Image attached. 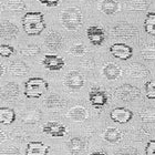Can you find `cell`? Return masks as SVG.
I'll list each match as a JSON object with an SVG mask.
<instances>
[{
	"label": "cell",
	"instance_id": "b9f144b4",
	"mask_svg": "<svg viewBox=\"0 0 155 155\" xmlns=\"http://www.w3.org/2000/svg\"><path fill=\"white\" fill-rule=\"evenodd\" d=\"M90 155H107V153H104V152H93V153H91Z\"/></svg>",
	"mask_w": 155,
	"mask_h": 155
},
{
	"label": "cell",
	"instance_id": "277c9868",
	"mask_svg": "<svg viewBox=\"0 0 155 155\" xmlns=\"http://www.w3.org/2000/svg\"><path fill=\"white\" fill-rule=\"evenodd\" d=\"M114 95L120 101L131 102V101H135L141 97V91L139 87L131 85V84H122L115 89Z\"/></svg>",
	"mask_w": 155,
	"mask_h": 155
},
{
	"label": "cell",
	"instance_id": "ac0fdd59",
	"mask_svg": "<svg viewBox=\"0 0 155 155\" xmlns=\"http://www.w3.org/2000/svg\"><path fill=\"white\" fill-rule=\"evenodd\" d=\"M19 85L15 82H9V83L5 84L1 90V97L3 100L7 101H13L16 100L18 95H19Z\"/></svg>",
	"mask_w": 155,
	"mask_h": 155
},
{
	"label": "cell",
	"instance_id": "4fadbf2b",
	"mask_svg": "<svg viewBox=\"0 0 155 155\" xmlns=\"http://www.w3.org/2000/svg\"><path fill=\"white\" fill-rule=\"evenodd\" d=\"M42 64L47 70L50 71H59L64 67L65 62L63 58L55 54H45L42 59Z\"/></svg>",
	"mask_w": 155,
	"mask_h": 155
},
{
	"label": "cell",
	"instance_id": "ffe728a7",
	"mask_svg": "<svg viewBox=\"0 0 155 155\" xmlns=\"http://www.w3.org/2000/svg\"><path fill=\"white\" fill-rule=\"evenodd\" d=\"M68 117L74 122H83L87 119L89 113H87V110L84 107H81V105H77V107H73L72 109H70L68 112Z\"/></svg>",
	"mask_w": 155,
	"mask_h": 155
},
{
	"label": "cell",
	"instance_id": "f1b7e54d",
	"mask_svg": "<svg viewBox=\"0 0 155 155\" xmlns=\"http://www.w3.org/2000/svg\"><path fill=\"white\" fill-rule=\"evenodd\" d=\"M144 30L151 36H155V11H151L146 15L144 20Z\"/></svg>",
	"mask_w": 155,
	"mask_h": 155
},
{
	"label": "cell",
	"instance_id": "4dcf8cb0",
	"mask_svg": "<svg viewBox=\"0 0 155 155\" xmlns=\"http://www.w3.org/2000/svg\"><path fill=\"white\" fill-rule=\"evenodd\" d=\"M7 8L10 11L15 12H22L26 9V3L22 0H8L7 1Z\"/></svg>",
	"mask_w": 155,
	"mask_h": 155
},
{
	"label": "cell",
	"instance_id": "f35d334b",
	"mask_svg": "<svg viewBox=\"0 0 155 155\" xmlns=\"http://www.w3.org/2000/svg\"><path fill=\"white\" fill-rule=\"evenodd\" d=\"M1 155H21V152L16 146H9V147L2 150Z\"/></svg>",
	"mask_w": 155,
	"mask_h": 155
},
{
	"label": "cell",
	"instance_id": "3957f363",
	"mask_svg": "<svg viewBox=\"0 0 155 155\" xmlns=\"http://www.w3.org/2000/svg\"><path fill=\"white\" fill-rule=\"evenodd\" d=\"M61 22L67 30L74 31L82 25V12L77 7H68L61 12Z\"/></svg>",
	"mask_w": 155,
	"mask_h": 155
},
{
	"label": "cell",
	"instance_id": "ee69618b",
	"mask_svg": "<svg viewBox=\"0 0 155 155\" xmlns=\"http://www.w3.org/2000/svg\"><path fill=\"white\" fill-rule=\"evenodd\" d=\"M5 74V65L1 64V75Z\"/></svg>",
	"mask_w": 155,
	"mask_h": 155
},
{
	"label": "cell",
	"instance_id": "cb8c5ba5",
	"mask_svg": "<svg viewBox=\"0 0 155 155\" xmlns=\"http://www.w3.org/2000/svg\"><path fill=\"white\" fill-rule=\"evenodd\" d=\"M123 137L122 132L116 127H107L103 132V139L110 144H116L119 143Z\"/></svg>",
	"mask_w": 155,
	"mask_h": 155
},
{
	"label": "cell",
	"instance_id": "484cf974",
	"mask_svg": "<svg viewBox=\"0 0 155 155\" xmlns=\"http://www.w3.org/2000/svg\"><path fill=\"white\" fill-rule=\"evenodd\" d=\"M16 121V111L10 107H0V123L2 125H10Z\"/></svg>",
	"mask_w": 155,
	"mask_h": 155
},
{
	"label": "cell",
	"instance_id": "83f0119b",
	"mask_svg": "<svg viewBox=\"0 0 155 155\" xmlns=\"http://www.w3.org/2000/svg\"><path fill=\"white\" fill-rule=\"evenodd\" d=\"M141 55L146 61H155V42L143 45L141 49Z\"/></svg>",
	"mask_w": 155,
	"mask_h": 155
},
{
	"label": "cell",
	"instance_id": "f546056e",
	"mask_svg": "<svg viewBox=\"0 0 155 155\" xmlns=\"http://www.w3.org/2000/svg\"><path fill=\"white\" fill-rule=\"evenodd\" d=\"M140 119L144 123H155V107H146L140 112Z\"/></svg>",
	"mask_w": 155,
	"mask_h": 155
},
{
	"label": "cell",
	"instance_id": "d6a6232c",
	"mask_svg": "<svg viewBox=\"0 0 155 155\" xmlns=\"http://www.w3.org/2000/svg\"><path fill=\"white\" fill-rule=\"evenodd\" d=\"M11 137L15 141H18V142H25L29 139V135L27 134L26 131H23L21 129H15L11 132Z\"/></svg>",
	"mask_w": 155,
	"mask_h": 155
},
{
	"label": "cell",
	"instance_id": "44dd1931",
	"mask_svg": "<svg viewBox=\"0 0 155 155\" xmlns=\"http://www.w3.org/2000/svg\"><path fill=\"white\" fill-rule=\"evenodd\" d=\"M19 33L18 27L9 20H5L1 23V37L3 39H13Z\"/></svg>",
	"mask_w": 155,
	"mask_h": 155
},
{
	"label": "cell",
	"instance_id": "52a82bcc",
	"mask_svg": "<svg viewBox=\"0 0 155 155\" xmlns=\"http://www.w3.org/2000/svg\"><path fill=\"white\" fill-rule=\"evenodd\" d=\"M42 132L43 134L51 137H63L67 135L68 129L62 123L52 121V122H47L42 126Z\"/></svg>",
	"mask_w": 155,
	"mask_h": 155
},
{
	"label": "cell",
	"instance_id": "ab89813d",
	"mask_svg": "<svg viewBox=\"0 0 155 155\" xmlns=\"http://www.w3.org/2000/svg\"><path fill=\"white\" fill-rule=\"evenodd\" d=\"M146 155H155V140H150L145 146Z\"/></svg>",
	"mask_w": 155,
	"mask_h": 155
},
{
	"label": "cell",
	"instance_id": "6da1fadb",
	"mask_svg": "<svg viewBox=\"0 0 155 155\" xmlns=\"http://www.w3.org/2000/svg\"><path fill=\"white\" fill-rule=\"evenodd\" d=\"M23 30L28 36H39L45 29V16L39 11L26 12L21 19Z\"/></svg>",
	"mask_w": 155,
	"mask_h": 155
},
{
	"label": "cell",
	"instance_id": "e575fe53",
	"mask_svg": "<svg viewBox=\"0 0 155 155\" xmlns=\"http://www.w3.org/2000/svg\"><path fill=\"white\" fill-rule=\"evenodd\" d=\"M87 53V48L84 45H74L70 48V54H72L73 57H82Z\"/></svg>",
	"mask_w": 155,
	"mask_h": 155
},
{
	"label": "cell",
	"instance_id": "9a60e30c",
	"mask_svg": "<svg viewBox=\"0 0 155 155\" xmlns=\"http://www.w3.org/2000/svg\"><path fill=\"white\" fill-rule=\"evenodd\" d=\"M42 119V112L39 109H28L22 113L21 115V122L25 124H29V125H33L37 124L41 121Z\"/></svg>",
	"mask_w": 155,
	"mask_h": 155
},
{
	"label": "cell",
	"instance_id": "e0dca14e",
	"mask_svg": "<svg viewBox=\"0 0 155 155\" xmlns=\"http://www.w3.org/2000/svg\"><path fill=\"white\" fill-rule=\"evenodd\" d=\"M68 150L72 155L83 154L87 150V142L82 137H72L68 142Z\"/></svg>",
	"mask_w": 155,
	"mask_h": 155
},
{
	"label": "cell",
	"instance_id": "ba28073f",
	"mask_svg": "<svg viewBox=\"0 0 155 155\" xmlns=\"http://www.w3.org/2000/svg\"><path fill=\"white\" fill-rule=\"evenodd\" d=\"M110 52L114 58L122 60V61L129 60L133 55V49L130 45H125V43H120V42H116V43L110 45Z\"/></svg>",
	"mask_w": 155,
	"mask_h": 155
},
{
	"label": "cell",
	"instance_id": "74e56055",
	"mask_svg": "<svg viewBox=\"0 0 155 155\" xmlns=\"http://www.w3.org/2000/svg\"><path fill=\"white\" fill-rule=\"evenodd\" d=\"M114 155H140L139 151L135 147H131V146H125L122 149L117 150Z\"/></svg>",
	"mask_w": 155,
	"mask_h": 155
},
{
	"label": "cell",
	"instance_id": "4316f807",
	"mask_svg": "<svg viewBox=\"0 0 155 155\" xmlns=\"http://www.w3.org/2000/svg\"><path fill=\"white\" fill-rule=\"evenodd\" d=\"M149 6L150 3L146 0H127L124 3V8L127 11H144Z\"/></svg>",
	"mask_w": 155,
	"mask_h": 155
},
{
	"label": "cell",
	"instance_id": "7a4b0ae2",
	"mask_svg": "<svg viewBox=\"0 0 155 155\" xmlns=\"http://www.w3.org/2000/svg\"><path fill=\"white\" fill-rule=\"evenodd\" d=\"M49 89V83L42 78H30L25 82L23 94L28 99H39Z\"/></svg>",
	"mask_w": 155,
	"mask_h": 155
},
{
	"label": "cell",
	"instance_id": "8992f818",
	"mask_svg": "<svg viewBox=\"0 0 155 155\" xmlns=\"http://www.w3.org/2000/svg\"><path fill=\"white\" fill-rule=\"evenodd\" d=\"M112 35L115 37H122V38H131L137 35L139 29L134 25L126 21H121V22L115 23L112 29H111Z\"/></svg>",
	"mask_w": 155,
	"mask_h": 155
},
{
	"label": "cell",
	"instance_id": "8fae6325",
	"mask_svg": "<svg viewBox=\"0 0 155 155\" xmlns=\"http://www.w3.org/2000/svg\"><path fill=\"white\" fill-rule=\"evenodd\" d=\"M64 85L72 91H78L84 85V79L79 71L71 70V71L68 72L67 75H65Z\"/></svg>",
	"mask_w": 155,
	"mask_h": 155
},
{
	"label": "cell",
	"instance_id": "836d02e7",
	"mask_svg": "<svg viewBox=\"0 0 155 155\" xmlns=\"http://www.w3.org/2000/svg\"><path fill=\"white\" fill-rule=\"evenodd\" d=\"M144 87H145L146 97L150 100H155V80L147 81Z\"/></svg>",
	"mask_w": 155,
	"mask_h": 155
},
{
	"label": "cell",
	"instance_id": "5bb4252c",
	"mask_svg": "<svg viewBox=\"0 0 155 155\" xmlns=\"http://www.w3.org/2000/svg\"><path fill=\"white\" fill-rule=\"evenodd\" d=\"M48 145L39 141H31L28 142L26 147V155H47L49 152Z\"/></svg>",
	"mask_w": 155,
	"mask_h": 155
},
{
	"label": "cell",
	"instance_id": "603a6c76",
	"mask_svg": "<svg viewBox=\"0 0 155 155\" xmlns=\"http://www.w3.org/2000/svg\"><path fill=\"white\" fill-rule=\"evenodd\" d=\"M45 104L49 110H61L67 105V102L58 94H50L49 97H45Z\"/></svg>",
	"mask_w": 155,
	"mask_h": 155
},
{
	"label": "cell",
	"instance_id": "d590c367",
	"mask_svg": "<svg viewBox=\"0 0 155 155\" xmlns=\"http://www.w3.org/2000/svg\"><path fill=\"white\" fill-rule=\"evenodd\" d=\"M147 136H150V132H147L145 129H137L132 134V140L136 142H143Z\"/></svg>",
	"mask_w": 155,
	"mask_h": 155
},
{
	"label": "cell",
	"instance_id": "30bf717a",
	"mask_svg": "<svg viewBox=\"0 0 155 155\" xmlns=\"http://www.w3.org/2000/svg\"><path fill=\"white\" fill-rule=\"evenodd\" d=\"M125 73L127 77L132 79H145L151 74L149 69L139 62H133L127 65L125 69Z\"/></svg>",
	"mask_w": 155,
	"mask_h": 155
},
{
	"label": "cell",
	"instance_id": "60d3db41",
	"mask_svg": "<svg viewBox=\"0 0 155 155\" xmlns=\"http://www.w3.org/2000/svg\"><path fill=\"white\" fill-rule=\"evenodd\" d=\"M39 2L43 5V6L48 7V8H53V7H57L59 3L61 2V0H38Z\"/></svg>",
	"mask_w": 155,
	"mask_h": 155
},
{
	"label": "cell",
	"instance_id": "7bdbcfd3",
	"mask_svg": "<svg viewBox=\"0 0 155 155\" xmlns=\"http://www.w3.org/2000/svg\"><path fill=\"white\" fill-rule=\"evenodd\" d=\"M5 137H6V132H5V131H1V142L5 141Z\"/></svg>",
	"mask_w": 155,
	"mask_h": 155
},
{
	"label": "cell",
	"instance_id": "5b68a950",
	"mask_svg": "<svg viewBox=\"0 0 155 155\" xmlns=\"http://www.w3.org/2000/svg\"><path fill=\"white\" fill-rule=\"evenodd\" d=\"M89 102L95 109H102L109 102L107 91L101 87H92L89 92Z\"/></svg>",
	"mask_w": 155,
	"mask_h": 155
},
{
	"label": "cell",
	"instance_id": "9c48e42d",
	"mask_svg": "<svg viewBox=\"0 0 155 155\" xmlns=\"http://www.w3.org/2000/svg\"><path fill=\"white\" fill-rule=\"evenodd\" d=\"M85 33H87V38L89 39V41L95 47L102 45L107 37L104 29L100 26H89Z\"/></svg>",
	"mask_w": 155,
	"mask_h": 155
},
{
	"label": "cell",
	"instance_id": "d4e9b609",
	"mask_svg": "<svg viewBox=\"0 0 155 155\" xmlns=\"http://www.w3.org/2000/svg\"><path fill=\"white\" fill-rule=\"evenodd\" d=\"M9 72L12 75H16V77H23L29 72V68L23 61L16 60V61H12L9 64Z\"/></svg>",
	"mask_w": 155,
	"mask_h": 155
},
{
	"label": "cell",
	"instance_id": "d6986e66",
	"mask_svg": "<svg viewBox=\"0 0 155 155\" xmlns=\"http://www.w3.org/2000/svg\"><path fill=\"white\" fill-rule=\"evenodd\" d=\"M102 73L109 81L116 80L117 78H120V75L122 74V70L119 65L113 62H109L104 65L102 69Z\"/></svg>",
	"mask_w": 155,
	"mask_h": 155
},
{
	"label": "cell",
	"instance_id": "7c38bea8",
	"mask_svg": "<svg viewBox=\"0 0 155 155\" xmlns=\"http://www.w3.org/2000/svg\"><path fill=\"white\" fill-rule=\"evenodd\" d=\"M111 120L119 124L129 123L133 119V112L126 107H115L110 113Z\"/></svg>",
	"mask_w": 155,
	"mask_h": 155
},
{
	"label": "cell",
	"instance_id": "1f68e13d",
	"mask_svg": "<svg viewBox=\"0 0 155 155\" xmlns=\"http://www.w3.org/2000/svg\"><path fill=\"white\" fill-rule=\"evenodd\" d=\"M20 53L23 57H35V55L40 53V47H38L37 45H29L21 49Z\"/></svg>",
	"mask_w": 155,
	"mask_h": 155
},
{
	"label": "cell",
	"instance_id": "8d00e7d4",
	"mask_svg": "<svg viewBox=\"0 0 155 155\" xmlns=\"http://www.w3.org/2000/svg\"><path fill=\"white\" fill-rule=\"evenodd\" d=\"M13 53H15V48H13L12 45H5V43L0 45V55L2 58H9Z\"/></svg>",
	"mask_w": 155,
	"mask_h": 155
},
{
	"label": "cell",
	"instance_id": "7402d4cb",
	"mask_svg": "<svg viewBox=\"0 0 155 155\" xmlns=\"http://www.w3.org/2000/svg\"><path fill=\"white\" fill-rule=\"evenodd\" d=\"M99 9L104 15L112 16L120 11V3L117 0H102L99 5Z\"/></svg>",
	"mask_w": 155,
	"mask_h": 155
},
{
	"label": "cell",
	"instance_id": "2e32d148",
	"mask_svg": "<svg viewBox=\"0 0 155 155\" xmlns=\"http://www.w3.org/2000/svg\"><path fill=\"white\" fill-rule=\"evenodd\" d=\"M45 47L51 51H58L62 45V37L57 31H50L45 39Z\"/></svg>",
	"mask_w": 155,
	"mask_h": 155
}]
</instances>
